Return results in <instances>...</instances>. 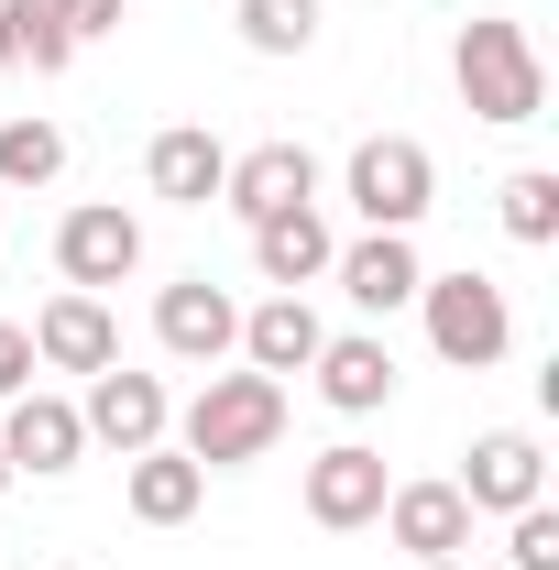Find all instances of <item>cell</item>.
<instances>
[{
	"label": "cell",
	"instance_id": "6da1fadb",
	"mask_svg": "<svg viewBox=\"0 0 559 570\" xmlns=\"http://www.w3.org/2000/svg\"><path fill=\"white\" fill-rule=\"evenodd\" d=\"M285 439V384L275 373H209L198 395H187V417H176V450L198 461V472H242V461H264Z\"/></svg>",
	"mask_w": 559,
	"mask_h": 570
},
{
	"label": "cell",
	"instance_id": "7a4b0ae2",
	"mask_svg": "<svg viewBox=\"0 0 559 570\" xmlns=\"http://www.w3.org/2000/svg\"><path fill=\"white\" fill-rule=\"evenodd\" d=\"M450 77H461L472 121H504V132L549 110V67H538L527 22H493V11H472V22H461V45H450Z\"/></svg>",
	"mask_w": 559,
	"mask_h": 570
},
{
	"label": "cell",
	"instance_id": "3957f363",
	"mask_svg": "<svg viewBox=\"0 0 559 570\" xmlns=\"http://www.w3.org/2000/svg\"><path fill=\"white\" fill-rule=\"evenodd\" d=\"M341 198L362 209V230H418V219L439 209V165H428L418 132H373V142H351Z\"/></svg>",
	"mask_w": 559,
	"mask_h": 570
},
{
	"label": "cell",
	"instance_id": "277c9868",
	"mask_svg": "<svg viewBox=\"0 0 559 570\" xmlns=\"http://www.w3.org/2000/svg\"><path fill=\"white\" fill-rule=\"evenodd\" d=\"M418 307H428V352L461 362V373H493V362L516 352V307H504L493 275H428Z\"/></svg>",
	"mask_w": 559,
	"mask_h": 570
},
{
	"label": "cell",
	"instance_id": "5b68a950",
	"mask_svg": "<svg viewBox=\"0 0 559 570\" xmlns=\"http://www.w3.org/2000/svg\"><path fill=\"white\" fill-rule=\"evenodd\" d=\"M143 264V219L121 209V198H88V209L56 219V275L77 285V296H99V285H121Z\"/></svg>",
	"mask_w": 559,
	"mask_h": 570
},
{
	"label": "cell",
	"instance_id": "8992f818",
	"mask_svg": "<svg viewBox=\"0 0 559 570\" xmlns=\"http://www.w3.org/2000/svg\"><path fill=\"white\" fill-rule=\"evenodd\" d=\"M330 275H341V296L362 307V318H395V307H418L428 264H418V242H406V230H362V242L330 253Z\"/></svg>",
	"mask_w": 559,
	"mask_h": 570
},
{
	"label": "cell",
	"instance_id": "52a82bcc",
	"mask_svg": "<svg viewBox=\"0 0 559 570\" xmlns=\"http://www.w3.org/2000/svg\"><path fill=\"white\" fill-rule=\"evenodd\" d=\"M538 494H549V461H538L527 428H483L461 450V504L472 515H516V504H538Z\"/></svg>",
	"mask_w": 559,
	"mask_h": 570
},
{
	"label": "cell",
	"instance_id": "ba28073f",
	"mask_svg": "<svg viewBox=\"0 0 559 570\" xmlns=\"http://www.w3.org/2000/svg\"><path fill=\"white\" fill-rule=\"evenodd\" d=\"M77 428H88V439H110V450L133 461V450H154V439L176 428V395H165L154 373H121V362H110V373H88V406H77Z\"/></svg>",
	"mask_w": 559,
	"mask_h": 570
},
{
	"label": "cell",
	"instance_id": "9c48e42d",
	"mask_svg": "<svg viewBox=\"0 0 559 570\" xmlns=\"http://www.w3.org/2000/svg\"><path fill=\"white\" fill-rule=\"evenodd\" d=\"M154 341H165L176 362H231L242 352V307H231L209 275H176L165 296H154Z\"/></svg>",
	"mask_w": 559,
	"mask_h": 570
},
{
	"label": "cell",
	"instance_id": "30bf717a",
	"mask_svg": "<svg viewBox=\"0 0 559 570\" xmlns=\"http://www.w3.org/2000/svg\"><path fill=\"white\" fill-rule=\"evenodd\" d=\"M384 450H362V439H341V450H318L307 461V515L330 527V538H351V527H373L384 515Z\"/></svg>",
	"mask_w": 559,
	"mask_h": 570
},
{
	"label": "cell",
	"instance_id": "8fae6325",
	"mask_svg": "<svg viewBox=\"0 0 559 570\" xmlns=\"http://www.w3.org/2000/svg\"><path fill=\"white\" fill-rule=\"evenodd\" d=\"M307 198H318V154H307V142H253V154H231V176H219V209H242V219L307 209Z\"/></svg>",
	"mask_w": 559,
	"mask_h": 570
},
{
	"label": "cell",
	"instance_id": "7c38bea8",
	"mask_svg": "<svg viewBox=\"0 0 559 570\" xmlns=\"http://www.w3.org/2000/svg\"><path fill=\"white\" fill-rule=\"evenodd\" d=\"M373 527H384L406 560H461V549H472V504H461V483H395Z\"/></svg>",
	"mask_w": 559,
	"mask_h": 570
},
{
	"label": "cell",
	"instance_id": "4fadbf2b",
	"mask_svg": "<svg viewBox=\"0 0 559 570\" xmlns=\"http://www.w3.org/2000/svg\"><path fill=\"white\" fill-rule=\"evenodd\" d=\"M33 362H45V373H110V362H121V318L67 285V296H45V318H33Z\"/></svg>",
	"mask_w": 559,
	"mask_h": 570
},
{
	"label": "cell",
	"instance_id": "5bb4252c",
	"mask_svg": "<svg viewBox=\"0 0 559 570\" xmlns=\"http://www.w3.org/2000/svg\"><path fill=\"white\" fill-rule=\"evenodd\" d=\"M0 450H11V472H33V483H56V472H77V450H88V428H77L67 395H11V417H0Z\"/></svg>",
	"mask_w": 559,
	"mask_h": 570
},
{
	"label": "cell",
	"instance_id": "9a60e30c",
	"mask_svg": "<svg viewBox=\"0 0 559 570\" xmlns=\"http://www.w3.org/2000/svg\"><path fill=\"white\" fill-rule=\"evenodd\" d=\"M330 219H318V198L307 209H275V219H253V275L275 285V296H307V285L330 275Z\"/></svg>",
	"mask_w": 559,
	"mask_h": 570
},
{
	"label": "cell",
	"instance_id": "2e32d148",
	"mask_svg": "<svg viewBox=\"0 0 559 570\" xmlns=\"http://www.w3.org/2000/svg\"><path fill=\"white\" fill-rule=\"evenodd\" d=\"M219 176H231V142L198 132V121H176V132H154V154H143V187L154 198H176V209H209Z\"/></svg>",
	"mask_w": 559,
	"mask_h": 570
},
{
	"label": "cell",
	"instance_id": "e0dca14e",
	"mask_svg": "<svg viewBox=\"0 0 559 570\" xmlns=\"http://www.w3.org/2000/svg\"><path fill=\"white\" fill-rule=\"evenodd\" d=\"M121 504H133L143 527H187V515L209 504V472H198L176 439H154V450H133V472H121Z\"/></svg>",
	"mask_w": 559,
	"mask_h": 570
},
{
	"label": "cell",
	"instance_id": "ac0fdd59",
	"mask_svg": "<svg viewBox=\"0 0 559 570\" xmlns=\"http://www.w3.org/2000/svg\"><path fill=\"white\" fill-rule=\"evenodd\" d=\"M318 395L341 406V417H373V406H395V352L373 341V330H341V341H318Z\"/></svg>",
	"mask_w": 559,
	"mask_h": 570
},
{
	"label": "cell",
	"instance_id": "d6986e66",
	"mask_svg": "<svg viewBox=\"0 0 559 570\" xmlns=\"http://www.w3.org/2000/svg\"><path fill=\"white\" fill-rule=\"evenodd\" d=\"M318 341H330V330H318V307H307V296H264V307H242V362H253V373H307V362H318Z\"/></svg>",
	"mask_w": 559,
	"mask_h": 570
},
{
	"label": "cell",
	"instance_id": "ffe728a7",
	"mask_svg": "<svg viewBox=\"0 0 559 570\" xmlns=\"http://www.w3.org/2000/svg\"><path fill=\"white\" fill-rule=\"evenodd\" d=\"M0 67H22V77L77 67V33L56 22V0H0Z\"/></svg>",
	"mask_w": 559,
	"mask_h": 570
},
{
	"label": "cell",
	"instance_id": "44dd1931",
	"mask_svg": "<svg viewBox=\"0 0 559 570\" xmlns=\"http://www.w3.org/2000/svg\"><path fill=\"white\" fill-rule=\"evenodd\" d=\"M231 22H242L253 56H307V45H318V0H242Z\"/></svg>",
	"mask_w": 559,
	"mask_h": 570
},
{
	"label": "cell",
	"instance_id": "7402d4cb",
	"mask_svg": "<svg viewBox=\"0 0 559 570\" xmlns=\"http://www.w3.org/2000/svg\"><path fill=\"white\" fill-rule=\"evenodd\" d=\"M56 176H67L56 121H0V187H56Z\"/></svg>",
	"mask_w": 559,
	"mask_h": 570
},
{
	"label": "cell",
	"instance_id": "603a6c76",
	"mask_svg": "<svg viewBox=\"0 0 559 570\" xmlns=\"http://www.w3.org/2000/svg\"><path fill=\"white\" fill-rule=\"evenodd\" d=\"M493 198H504V230H516V242H559V176L549 165H516Z\"/></svg>",
	"mask_w": 559,
	"mask_h": 570
},
{
	"label": "cell",
	"instance_id": "cb8c5ba5",
	"mask_svg": "<svg viewBox=\"0 0 559 570\" xmlns=\"http://www.w3.org/2000/svg\"><path fill=\"white\" fill-rule=\"evenodd\" d=\"M504 527H516V538H504V560H516V570H559V515H549V494L516 504Z\"/></svg>",
	"mask_w": 559,
	"mask_h": 570
},
{
	"label": "cell",
	"instance_id": "d4e9b609",
	"mask_svg": "<svg viewBox=\"0 0 559 570\" xmlns=\"http://www.w3.org/2000/svg\"><path fill=\"white\" fill-rule=\"evenodd\" d=\"M33 373H45V362H33V330H22V318H0V406H11V395H33Z\"/></svg>",
	"mask_w": 559,
	"mask_h": 570
},
{
	"label": "cell",
	"instance_id": "484cf974",
	"mask_svg": "<svg viewBox=\"0 0 559 570\" xmlns=\"http://www.w3.org/2000/svg\"><path fill=\"white\" fill-rule=\"evenodd\" d=\"M56 22H67L77 45H99V33H121V0H56Z\"/></svg>",
	"mask_w": 559,
	"mask_h": 570
},
{
	"label": "cell",
	"instance_id": "4316f807",
	"mask_svg": "<svg viewBox=\"0 0 559 570\" xmlns=\"http://www.w3.org/2000/svg\"><path fill=\"white\" fill-rule=\"evenodd\" d=\"M11 483H22V472H11V450H0V494H11Z\"/></svg>",
	"mask_w": 559,
	"mask_h": 570
},
{
	"label": "cell",
	"instance_id": "83f0119b",
	"mask_svg": "<svg viewBox=\"0 0 559 570\" xmlns=\"http://www.w3.org/2000/svg\"><path fill=\"white\" fill-rule=\"evenodd\" d=\"M418 570H461V560H418Z\"/></svg>",
	"mask_w": 559,
	"mask_h": 570
},
{
	"label": "cell",
	"instance_id": "f1b7e54d",
	"mask_svg": "<svg viewBox=\"0 0 559 570\" xmlns=\"http://www.w3.org/2000/svg\"><path fill=\"white\" fill-rule=\"evenodd\" d=\"M67 570H77V560H67Z\"/></svg>",
	"mask_w": 559,
	"mask_h": 570
}]
</instances>
